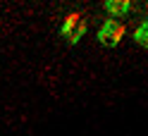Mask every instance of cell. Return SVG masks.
Segmentation results:
<instances>
[{
    "instance_id": "277c9868",
    "label": "cell",
    "mask_w": 148,
    "mask_h": 136,
    "mask_svg": "<svg viewBox=\"0 0 148 136\" xmlns=\"http://www.w3.org/2000/svg\"><path fill=\"white\" fill-rule=\"evenodd\" d=\"M136 43L148 45V24H141V26L136 29Z\"/></svg>"
},
{
    "instance_id": "7a4b0ae2",
    "label": "cell",
    "mask_w": 148,
    "mask_h": 136,
    "mask_svg": "<svg viewBox=\"0 0 148 136\" xmlns=\"http://www.w3.org/2000/svg\"><path fill=\"white\" fill-rule=\"evenodd\" d=\"M119 33H122V29H119L115 22H105L98 29V38H100V43H105V45H115L119 41Z\"/></svg>"
},
{
    "instance_id": "6da1fadb",
    "label": "cell",
    "mask_w": 148,
    "mask_h": 136,
    "mask_svg": "<svg viewBox=\"0 0 148 136\" xmlns=\"http://www.w3.org/2000/svg\"><path fill=\"white\" fill-rule=\"evenodd\" d=\"M84 29H86L84 19H81L79 14H69L67 19H64V24H62V36H64V41L77 43L81 36H84Z\"/></svg>"
},
{
    "instance_id": "3957f363",
    "label": "cell",
    "mask_w": 148,
    "mask_h": 136,
    "mask_svg": "<svg viewBox=\"0 0 148 136\" xmlns=\"http://www.w3.org/2000/svg\"><path fill=\"white\" fill-rule=\"evenodd\" d=\"M105 10H108V14H124L127 10H129V3L127 0H108L105 3Z\"/></svg>"
}]
</instances>
